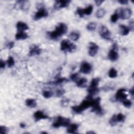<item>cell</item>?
<instances>
[{
  "instance_id": "6da1fadb",
  "label": "cell",
  "mask_w": 134,
  "mask_h": 134,
  "mask_svg": "<svg viewBox=\"0 0 134 134\" xmlns=\"http://www.w3.org/2000/svg\"><path fill=\"white\" fill-rule=\"evenodd\" d=\"M67 30H68L67 26L65 24L61 23L56 26L55 30L48 32V35L51 39L56 40L65 34Z\"/></svg>"
},
{
  "instance_id": "7a4b0ae2",
  "label": "cell",
  "mask_w": 134,
  "mask_h": 134,
  "mask_svg": "<svg viewBox=\"0 0 134 134\" xmlns=\"http://www.w3.org/2000/svg\"><path fill=\"white\" fill-rule=\"evenodd\" d=\"M93 104V99H88L86 100H83L82 103L79 105L74 106L72 107V111L77 114H80L83 112L84 111L91 108Z\"/></svg>"
},
{
  "instance_id": "3957f363",
  "label": "cell",
  "mask_w": 134,
  "mask_h": 134,
  "mask_svg": "<svg viewBox=\"0 0 134 134\" xmlns=\"http://www.w3.org/2000/svg\"><path fill=\"white\" fill-rule=\"evenodd\" d=\"M76 49V45L69 40L64 39L61 43V50L63 51L73 52Z\"/></svg>"
},
{
  "instance_id": "277c9868",
  "label": "cell",
  "mask_w": 134,
  "mask_h": 134,
  "mask_svg": "<svg viewBox=\"0 0 134 134\" xmlns=\"http://www.w3.org/2000/svg\"><path fill=\"white\" fill-rule=\"evenodd\" d=\"M70 119L68 118H64L62 116H58L56 121L53 123V128H58L60 127L68 126L70 125Z\"/></svg>"
},
{
  "instance_id": "5b68a950",
  "label": "cell",
  "mask_w": 134,
  "mask_h": 134,
  "mask_svg": "<svg viewBox=\"0 0 134 134\" xmlns=\"http://www.w3.org/2000/svg\"><path fill=\"white\" fill-rule=\"evenodd\" d=\"M100 98L99 97L93 99V104L92 106V109L91 112L95 113L97 115L99 116H102L103 115L104 112L102 107L100 105Z\"/></svg>"
},
{
  "instance_id": "8992f818",
  "label": "cell",
  "mask_w": 134,
  "mask_h": 134,
  "mask_svg": "<svg viewBox=\"0 0 134 134\" xmlns=\"http://www.w3.org/2000/svg\"><path fill=\"white\" fill-rule=\"evenodd\" d=\"M116 12L119 15V17L123 19H127L130 17L132 15V11L130 9H119Z\"/></svg>"
},
{
  "instance_id": "52a82bcc",
  "label": "cell",
  "mask_w": 134,
  "mask_h": 134,
  "mask_svg": "<svg viewBox=\"0 0 134 134\" xmlns=\"http://www.w3.org/2000/svg\"><path fill=\"white\" fill-rule=\"evenodd\" d=\"M99 34L100 36L106 41H111V32L109 29L105 26H101L99 29Z\"/></svg>"
},
{
  "instance_id": "ba28073f",
  "label": "cell",
  "mask_w": 134,
  "mask_h": 134,
  "mask_svg": "<svg viewBox=\"0 0 134 134\" xmlns=\"http://www.w3.org/2000/svg\"><path fill=\"white\" fill-rule=\"evenodd\" d=\"M117 49V46L116 44H114L113 46V48L109 52L108 58L111 61L114 62L118 59V54L116 50Z\"/></svg>"
},
{
  "instance_id": "9c48e42d",
  "label": "cell",
  "mask_w": 134,
  "mask_h": 134,
  "mask_svg": "<svg viewBox=\"0 0 134 134\" xmlns=\"http://www.w3.org/2000/svg\"><path fill=\"white\" fill-rule=\"evenodd\" d=\"M71 1L69 0H58L56 1L54 4V9L55 10H59L62 8H65L68 7Z\"/></svg>"
},
{
  "instance_id": "30bf717a",
  "label": "cell",
  "mask_w": 134,
  "mask_h": 134,
  "mask_svg": "<svg viewBox=\"0 0 134 134\" xmlns=\"http://www.w3.org/2000/svg\"><path fill=\"white\" fill-rule=\"evenodd\" d=\"M48 16V12L44 8H41L39 9V10L35 13L34 16V19L35 21H37L40 19L44 17H46Z\"/></svg>"
},
{
  "instance_id": "8fae6325",
  "label": "cell",
  "mask_w": 134,
  "mask_h": 134,
  "mask_svg": "<svg viewBox=\"0 0 134 134\" xmlns=\"http://www.w3.org/2000/svg\"><path fill=\"white\" fill-rule=\"evenodd\" d=\"M15 6L20 10L26 12L28 11L29 8L30 3L28 1H17Z\"/></svg>"
},
{
  "instance_id": "7c38bea8",
  "label": "cell",
  "mask_w": 134,
  "mask_h": 134,
  "mask_svg": "<svg viewBox=\"0 0 134 134\" xmlns=\"http://www.w3.org/2000/svg\"><path fill=\"white\" fill-rule=\"evenodd\" d=\"M99 49L98 46L93 42H90L89 45V55L91 57L95 56Z\"/></svg>"
},
{
  "instance_id": "4fadbf2b",
  "label": "cell",
  "mask_w": 134,
  "mask_h": 134,
  "mask_svg": "<svg viewBox=\"0 0 134 134\" xmlns=\"http://www.w3.org/2000/svg\"><path fill=\"white\" fill-rule=\"evenodd\" d=\"M126 90L125 89H119L115 94V99L117 100H120V101H123V100L127 99V95L125 93Z\"/></svg>"
},
{
  "instance_id": "5bb4252c",
  "label": "cell",
  "mask_w": 134,
  "mask_h": 134,
  "mask_svg": "<svg viewBox=\"0 0 134 134\" xmlns=\"http://www.w3.org/2000/svg\"><path fill=\"white\" fill-rule=\"evenodd\" d=\"M92 70V66L87 62H83L80 66V72L84 74H89Z\"/></svg>"
},
{
  "instance_id": "9a60e30c",
  "label": "cell",
  "mask_w": 134,
  "mask_h": 134,
  "mask_svg": "<svg viewBox=\"0 0 134 134\" xmlns=\"http://www.w3.org/2000/svg\"><path fill=\"white\" fill-rule=\"evenodd\" d=\"M42 50L39 47V46L36 45H32L30 46L29 51V56H34L36 55H39L41 53Z\"/></svg>"
},
{
  "instance_id": "2e32d148",
  "label": "cell",
  "mask_w": 134,
  "mask_h": 134,
  "mask_svg": "<svg viewBox=\"0 0 134 134\" xmlns=\"http://www.w3.org/2000/svg\"><path fill=\"white\" fill-rule=\"evenodd\" d=\"M34 117L36 122L39 121V120L41 119H46L49 118V117L48 116H47L43 112L40 111L36 112L34 113Z\"/></svg>"
},
{
  "instance_id": "e0dca14e",
  "label": "cell",
  "mask_w": 134,
  "mask_h": 134,
  "mask_svg": "<svg viewBox=\"0 0 134 134\" xmlns=\"http://www.w3.org/2000/svg\"><path fill=\"white\" fill-rule=\"evenodd\" d=\"M16 27L18 31H24L29 28L28 25L22 22H18L16 24Z\"/></svg>"
},
{
  "instance_id": "ac0fdd59",
  "label": "cell",
  "mask_w": 134,
  "mask_h": 134,
  "mask_svg": "<svg viewBox=\"0 0 134 134\" xmlns=\"http://www.w3.org/2000/svg\"><path fill=\"white\" fill-rule=\"evenodd\" d=\"M119 28H120V34L123 36H126L128 35L130 31V29L127 26H125L124 25H119Z\"/></svg>"
},
{
  "instance_id": "d6986e66",
  "label": "cell",
  "mask_w": 134,
  "mask_h": 134,
  "mask_svg": "<svg viewBox=\"0 0 134 134\" xmlns=\"http://www.w3.org/2000/svg\"><path fill=\"white\" fill-rule=\"evenodd\" d=\"M87 82H88V80L86 78H82L79 79L77 81V85L79 88H85L87 85Z\"/></svg>"
},
{
  "instance_id": "ffe728a7",
  "label": "cell",
  "mask_w": 134,
  "mask_h": 134,
  "mask_svg": "<svg viewBox=\"0 0 134 134\" xmlns=\"http://www.w3.org/2000/svg\"><path fill=\"white\" fill-rule=\"evenodd\" d=\"M28 37L27 34L24 31H18L15 35V39L17 41L19 40H24Z\"/></svg>"
},
{
  "instance_id": "44dd1931",
  "label": "cell",
  "mask_w": 134,
  "mask_h": 134,
  "mask_svg": "<svg viewBox=\"0 0 134 134\" xmlns=\"http://www.w3.org/2000/svg\"><path fill=\"white\" fill-rule=\"evenodd\" d=\"M79 126L76 124H72L68 126L67 132L69 133H76L78 129Z\"/></svg>"
},
{
  "instance_id": "7402d4cb",
  "label": "cell",
  "mask_w": 134,
  "mask_h": 134,
  "mask_svg": "<svg viewBox=\"0 0 134 134\" xmlns=\"http://www.w3.org/2000/svg\"><path fill=\"white\" fill-rule=\"evenodd\" d=\"M26 105L27 106L29 107L30 108H35L37 106V103L36 100L34 99L28 98L25 101Z\"/></svg>"
},
{
  "instance_id": "603a6c76",
  "label": "cell",
  "mask_w": 134,
  "mask_h": 134,
  "mask_svg": "<svg viewBox=\"0 0 134 134\" xmlns=\"http://www.w3.org/2000/svg\"><path fill=\"white\" fill-rule=\"evenodd\" d=\"M68 81V79H66L64 78H58L57 80H56L55 81L51 82L48 83V84H54V85H60V84L65 83Z\"/></svg>"
},
{
  "instance_id": "cb8c5ba5",
  "label": "cell",
  "mask_w": 134,
  "mask_h": 134,
  "mask_svg": "<svg viewBox=\"0 0 134 134\" xmlns=\"http://www.w3.org/2000/svg\"><path fill=\"white\" fill-rule=\"evenodd\" d=\"M100 81V79L98 78H94L92 80L90 83V86L89 88H97L98 83Z\"/></svg>"
},
{
  "instance_id": "d4e9b609",
  "label": "cell",
  "mask_w": 134,
  "mask_h": 134,
  "mask_svg": "<svg viewBox=\"0 0 134 134\" xmlns=\"http://www.w3.org/2000/svg\"><path fill=\"white\" fill-rule=\"evenodd\" d=\"M69 37L72 41L76 42L80 38V34L77 32L73 31L70 34Z\"/></svg>"
},
{
  "instance_id": "484cf974",
  "label": "cell",
  "mask_w": 134,
  "mask_h": 134,
  "mask_svg": "<svg viewBox=\"0 0 134 134\" xmlns=\"http://www.w3.org/2000/svg\"><path fill=\"white\" fill-rule=\"evenodd\" d=\"M116 120L117 123L123 122L125 121L126 117L124 115H123L122 113H119L117 115H115Z\"/></svg>"
},
{
  "instance_id": "4316f807",
  "label": "cell",
  "mask_w": 134,
  "mask_h": 134,
  "mask_svg": "<svg viewBox=\"0 0 134 134\" xmlns=\"http://www.w3.org/2000/svg\"><path fill=\"white\" fill-rule=\"evenodd\" d=\"M83 11L84 15H90L93 11V6L90 5L88 6V7L85 8L84 9H83Z\"/></svg>"
},
{
  "instance_id": "83f0119b",
  "label": "cell",
  "mask_w": 134,
  "mask_h": 134,
  "mask_svg": "<svg viewBox=\"0 0 134 134\" xmlns=\"http://www.w3.org/2000/svg\"><path fill=\"white\" fill-rule=\"evenodd\" d=\"M109 76L111 78H115L117 76V71L114 68H111L109 72Z\"/></svg>"
},
{
  "instance_id": "f1b7e54d",
  "label": "cell",
  "mask_w": 134,
  "mask_h": 134,
  "mask_svg": "<svg viewBox=\"0 0 134 134\" xmlns=\"http://www.w3.org/2000/svg\"><path fill=\"white\" fill-rule=\"evenodd\" d=\"M105 11L103 9H99L96 12L95 16L97 18H102L105 15Z\"/></svg>"
},
{
  "instance_id": "f546056e",
  "label": "cell",
  "mask_w": 134,
  "mask_h": 134,
  "mask_svg": "<svg viewBox=\"0 0 134 134\" xmlns=\"http://www.w3.org/2000/svg\"><path fill=\"white\" fill-rule=\"evenodd\" d=\"M96 24L94 22H91L86 26V29L89 31H93L96 28Z\"/></svg>"
},
{
  "instance_id": "4dcf8cb0",
  "label": "cell",
  "mask_w": 134,
  "mask_h": 134,
  "mask_svg": "<svg viewBox=\"0 0 134 134\" xmlns=\"http://www.w3.org/2000/svg\"><path fill=\"white\" fill-rule=\"evenodd\" d=\"M7 64L9 68H11V67L14 66L15 64V61L14 58L11 56H10L7 60Z\"/></svg>"
},
{
  "instance_id": "1f68e13d",
  "label": "cell",
  "mask_w": 134,
  "mask_h": 134,
  "mask_svg": "<svg viewBox=\"0 0 134 134\" xmlns=\"http://www.w3.org/2000/svg\"><path fill=\"white\" fill-rule=\"evenodd\" d=\"M53 93L52 91H44L43 92V95L45 98H48L52 96Z\"/></svg>"
},
{
  "instance_id": "d6a6232c",
  "label": "cell",
  "mask_w": 134,
  "mask_h": 134,
  "mask_svg": "<svg viewBox=\"0 0 134 134\" xmlns=\"http://www.w3.org/2000/svg\"><path fill=\"white\" fill-rule=\"evenodd\" d=\"M122 102H123V104L124 105V106L126 107V108L129 109L131 108V106L132 105V102L130 101V100L126 99L125 100L122 101Z\"/></svg>"
},
{
  "instance_id": "836d02e7",
  "label": "cell",
  "mask_w": 134,
  "mask_h": 134,
  "mask_svg": "<svg viewBox=\"0 0 134 134\" xmlns=\"http://www.w3.org/2000/svg\"><path fill=\"white\" fill-rule=\"evenodd\" d=\"M119 15L118 14H117V13L116 12H115L114 14H113L111 17V21L112 23H116L117 21V20L119 18Z\"/></svg>"
},
{
  "instance_id": "e575fe53",
  "label": "cell",
  "mask_w": 134,
  "mask_h": 134,
  "mask_svg": "<svg viewBox=\"0 0 134 134\" xmlns=\"http://www.w3.org/2000/svg\"><path fill=\"white\" fill-rule=\"evenodd\" d=\"M117 123H118L117 122L116 120V118H115V115H113L110 120V125L112 126H115Z\"/></svg>"
},
{
  "instance_id": "d590c367",
  "label": "cell",
  "mask_w": 134,
  "mask_h": 134,
  "mask_svg": "<svg viewBox=\"0 0 134 134\" xmlns=\"http://www.w3.org/2000/svg\"><path fill=\"white\" fill-rule=\"evenodd\" d=\"M76 14H78L80 17H83L84 16V13H83V11L82 8H78L76 11Z\"/></svg>"
},
{
  "instance_id": "8d00e7d4",
  "label": "cell",
  "mask_w": 134,
  "mask_h": 134,
  "mask_svg": "<svg viewBox=\"0 0 134 134\" xmlns=\"http://www.w3.org/2000/svg\"><path fill=\"white\" fill-rule=\"evenodd\" d=\"M78 77L79 75L78 73H73V74L71 75L70 76V79L72 80V81L73 82H77L78 81Z\"/></svg>"
},
{
  "instance_id": "74e56055",
  "label": "cell",
  "mask_w": 134,
  "mask_h": 134,
  "mask_svg": "<svg viewBox=\"0 0 134 134\" xmlns=\"http://www.w3.org/2000/svg\"><path fill=\"white\" fill-rule=\"evenodd\" d=\"M65 93V91L64 90H62V89H60L57 90V93H56V95L58 97H61V96H62Z\"/></svg>"
},
{
  "instance_id": "f35d334b",
  "label": "cell",
  "mask_w": 134,
  "mask_h": 134,
  "mask_svg": "<svg viewBox=\"0 0 134 134\" xmlns=\"http://www.w3.org/2000/svg\"><path fill=\"white\" fill-rule=\"evenodd\" d=\"M8 132V129L5 126H1V133L2 134L6 133Z\"/></svg>"
},
{
  "instance_id": "ab89813d",
  "label": "cell",
  "mask_w": 134,
  "mask_h": 134,
  "mask_svg": "<svg viewBox=\"0 0 134 134\" xmlns=\"http://www.w3.org/2000/svg\"><path fill=\"white\" fill-rule=\"evenodd\" d=\"M14 43L13 42H10L9 43H8V44H6V47H7L11 49H12L13 47H14Z\"/></svg>"
},
{
  "instance_id": "60d3db41",
  "label": "cell",
  "mask_w": 134,
  "mask_h": 134,
  "mask_svg": "<svg viewBox=\"0 0 134 134\" xmlns=\"http://www.w3.org/2000/svg\"><path fill=\"white\" fill-rule=\"evenodd\" d=\"M5 62L4 61H3L2 60H0V68L1 69H3L5 68Z\"/></svg>"
},
{
  "instance_id": "b9f144b4",
  "label": "cell",
  "mask_w": 134,
  "mask_h": 134,
  "mask_svg": "<svg viewBox=\"0 0 134 134\" xmlns=\"http://www.w3.org/2000/svg\"><path fill=\"white\" fill-rule=\"evenodd\" d=\"M118 2L121 4L125 5V4H128V1H127V0H120V1H118Z\"/></svg>"
},
{
  "instance_id": "7bdbcfd3",
  "label": "cell",
  "mask_w": 134,
  "mask_h": 134,
  "mask_svg": "<svg viewBox=\"0 0 134 134\" xmlns=\"http://www.w3.org/2000/svg\"><path fill=\"white\" fill-rule=\"evenodd\" d=\"M103 2H104V1H102V0H97V1H95V3L96 5L98 6L101 5Z\"/></svg>"
},
{
  "instance_id": "ee69618b",
  "label": "cell",
  "mask_w": 134,
  "mask_h": 134,
  "mask_svg": "<svg viewBox=\"0 0 134 134\" xmlns=\"http://www.w3.org/2000/svg\"><path fill=\"white\" fill-rule=\"evenodd\" d=\"M133 22L132 21H131V22H130V29H133Z\"/></svg>"
},
{
  "instance_id": "f6af8a7d",
  "label": "cell",
  "mask_w": 134,
  "mask_h": 134,
  "mask_svg": "<svg viewBox=\"0 0 134 134\" xmlns=\"http://www.w3.org/2000/svg\"><path fill=\"white\" fill-rule=\"evenodd\" d=\"M129 93H130V94H131V95L133 97V88H132L130 90V91H129Z\"/></svg>"
},
{
  "instance_id": "bcb514c9",
  "label": "cell",
  "mask_w": 134,
  "mask_h": 134,
  "mask_svg": "<svg viewBox=\"0 0 134 134\" xmlns=\"http://www.w3.org/2000/svg\"><path fill=\"white\" fill-rule=\"evenodd\" d=\"M20 126H21V128H24L25 127H26V125H25L24 123H22L21 124H20Z\"/></svg>"
},
{
  "instance_id": "7dc6e473",
  "label": "cell",
  "mask_w": 134,
  "mask_h": 134,
  "mask_svg": "<svg viewBox=\"0 0 134 134\" xmlns=\"http://www.w3.org/2000/svg\"><path fill=\"white\" fill-rule=\"evenodd\" d=\"M87 133H95L94 132H93L92 131H88V132H86Z\"/></svg>"
},
{
  "instance_id": "c3c4849f",
  "label": "cell",
  "mask_w": 134,
  "mask_h": 134,
  "mask_svg": "<svg viewBox=\"0 0 134 134\" xmlns=\"http://www.w3.org/2000/svg\"><path fill=\"white\" fill-rule=\"evenodd\" d=\"M41 133H47V132H42Z\"/></svg>"
}]
</instances>
